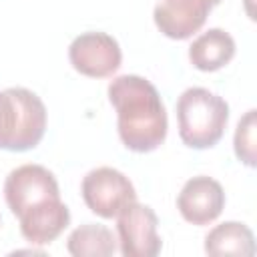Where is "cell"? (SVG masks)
Listing matches in <instances>:
<instances>
[{
    "label": "cell",
    "instance_id": "6da1fadb",
    "mask_svg": "<svg viewBox=\"0 0 257 257\" xmlns=\"http://www.w3.org/2000/svg\"><path fill=\"white\" fill-rule=\"evenodd\" d=\"M108 100L116 110L122 145L135 153H151L167 137V110L155 84L139 74H120L108 84Z\"/></svg>",
    "mask_w": 257,
    "mask_h": 257
},
{
    "label": "cell",
    "instance_id": "7a4b0ae2",
    "mask_svg": "<svg viewBox=\"0 0 257 257\" xmlns=\"http://www.w3.org/2000/svg\"><path fill=\"white\" fill-rule=\"evenodd\" d=\"M46 131L42 98L22 86L0 90V149L24 153L34 149Z\"/></svg>",
    "mask_w": 257,
    "mask_h": 257
},
{
    "label": "cell",
    "instance_id": "3957f363",
    "mask_svg": "<svg viewBox=\"0 0 257 257\" xmlns=\"http://www.w3.org/2000/svg\"><path fill=\"white\" fill-rule=\"evenodd\" d=\"M179 137L191 149L215 147L229 120V104L219 94L203 86L183 90L177 100Z\"/></svg>",
    "mask_w": 257,
    "mask_h": 257
},
{
    "label": "cell",
    "instance_id": "277c9868",
    "mask_svg": "<svg viewBox=\"0 0 257 257\" xmlns=\"http://www.w3.org/2000/svg\"><path fill=\"white\" fill-rule=\"evenodd\" d=\"M4 199L12 215L22 219L60 201L58 181L42 165H22L8 173Z\"/></svg>",
    "mask_w": 257,
    "mask_h": 257
},
{
    "label": "cell",
    "instance_id": "5b68a950",
    "mask_svg": "<svg viewBox=\"0 0 257 257\" xmlns=\"http://www.w3.org/2000/svg\"><path fill=\"white\" fill-rule=\"evenodd\" d=\"M82 199L86 207L102 217H116L128 203L137 201V191L131 179L112 167H96L88 171L80 185Z\"/></svg>",
    "mask_w": 257,
    "mask_h": 257
},
{
    "label": "cell",
    "instance_id": "8992f818",
    "mask_svg": "<svg viewBox=\"0 0 257 257\" xmlns=\"http://www.w3.org/2000/svg\"><path fill=\"white\" fill-rule=\"evenodd\" d=\"M159 219L149 205L128 203L116 215V233L120 253L124 257H155L161 253L163 241L157 233Z\"/></svg>",
    "mask_w": 257,
    "mask_h": 257
},
{
    "label": "cell",
    "instance_id": "52a82bcc",
    "mask_svg": "<svg viewBox=\"0 0 257 257\" xmlns=\"http://www.w3.org/2000/svg\"><path fill=\"white\" fill-rule=\"evenodd\" d=\"M68 58L76 72L90 78H104L118 70L122 52L106 32H82L68 46Z\"/></svg>",
    "mask_w": 257,
    "mask_h": 257
},
{
    "label": "cell",
    "instance_id": "ba28073f",
    "mask_svg": "<svg viewBox=\"0 0 257 257\" xmlns=\"http://www.w3.org/2000/svg\"><path fill=\"white\" fill-rule=\"evenodd\" d=\"M219 2L221 0H159L153 18L165 36L185 40L205 24L211 8Z\"/></svg>",
    "mask_w": 257,
    "mask_h": 257
},
{
    "label": "cell",
    "instance_id": "9c48e42d",
    "mask_svg": "<svg viewBox=\"0 0 257 257\" xmlns=\"http://www.w3.org/2000/svg\"><path fill=\"white\" fill-rule=\"evenodd\" d=\"M225 207V191L219 181L199 175L189 179L179 197L177 209L185 221L193 225H209L215 221Z\"/></svg>",
    "mask_w": 257,
    "mask_h": 257
},
{
    "label": "cell",
    "instance_id": "30bf717a",
    "mask_svg": "<svg viewBox=\"0 0 257 257\" xmlns=\"http://www.w3.org/2000/svg\"><path fill=\"white\" fill-rule=\"evenodd\" d=\"M235 56V40L223 28H209L189 46V60L203 72L223 68Z\"/></svg>",
    "mask_w": 257,
    "mask_h": 257
},
{
    "label": "cell",
    "instance_id": "8fae6325",
    "mask_svg": "<svg viewBox=\"0 0 257 257\" xmlns=\"http://www.w3.org/2000/svg\"><path fill=\"white\" fill-rule=\"evenodd\" d=\"M22 237L32 245L52 243L70 223V211L62 201H56L28 217L18 219Z\"/></svg>",
    "mask_w": 257,
    "mask_h": 257
},
{
    "label": "cell",
    "instance_id": "7c38bea8",
    "mask_svg": "<svg viewBox=\"0 0 257 257\" xmlns=\"http://www.w3.org/2000/svg\"><path fill=\"white\" fill-rule=\"evenodd\" d=\"M205 253L213 257L221 255H255L253 231L239 221H225L213 227L205 237Z\"/></svg>",
    "mask_w": 257,
    "mask_h": 257
},
{
    "label": "cell",
    "instance_id": "4fadbf2b",
    "mask_svg": "<svg viewBox=\"0 0 257 257\" xmlns=\"http://www.w3.org/2000/svg\"><path fill=\"white\" fill-rule=\"evenodd\" d=\"M116 247L118 241L112 231L96 223L76 227L66 239V249L74 257H108L116 253Z\"/></svg>",
    "mask_w": 257,
    "mask_h": 257
},
{
    "label": "cell",
    "instance_id": "5bb4252c",
    "mask_svg": "<svg viewBox=\"0 0 257 257\" xmlns=\"http://www.w3.org/2000/svg\"><path fill=\"white\" fill-rule=\"evenodd\" d=\"M255 116H257L255 108L247 110L241 116V120L237 122L235 139H233L235 155L247 167H255V131H257V118Z\"/></svg>",
    "mask_w": 257,
    "mask_h": 257
}]
</instances>
